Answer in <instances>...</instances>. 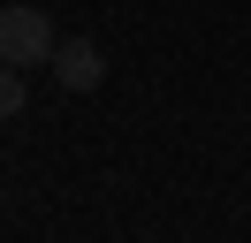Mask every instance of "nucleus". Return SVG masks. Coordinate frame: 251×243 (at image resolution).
<instances>
[{"mask_svg":"<svg viewBox=\"0 0 251 243\" xmlns=\"http://www.w3.org/2000/svg\"><path fill=\"white\" fill-rule=\"evenodd\" d=\"M53 46H61V30H53L46 8H31V0L0 8V61H8V69H46Z\"/></svg>","mask_w":251,"mask_h":243,"instance_id":"1","label":"nucleus"},{"mask_svg":"<svg viewBox=\"0 0 251 243\" xmlns=\"http://www.w3.org/2000/svg\"><path fill=\"white\" fill-rule=\"evenodd\" d=\"M53 76H61V91H99L107 84V53L92 38H61L53 46Z\"/></svg>","mask_w":251,"mask_h":243,"instance_id":"2","label":"nucleus"},{"mask_svg":"<svg viewBox=\"0 0 251 243\" xmlns=\"http://www.w3.org/2000/svg\"><path fill=\"white\" fill-rule=\"evenodd\" d=\"M16 114H23V69L0 61V122H16Z\"/></svg>","mask_w":251,"mask_h":243,"instance_id":"3","label":"nucleus"}]
</instances>
